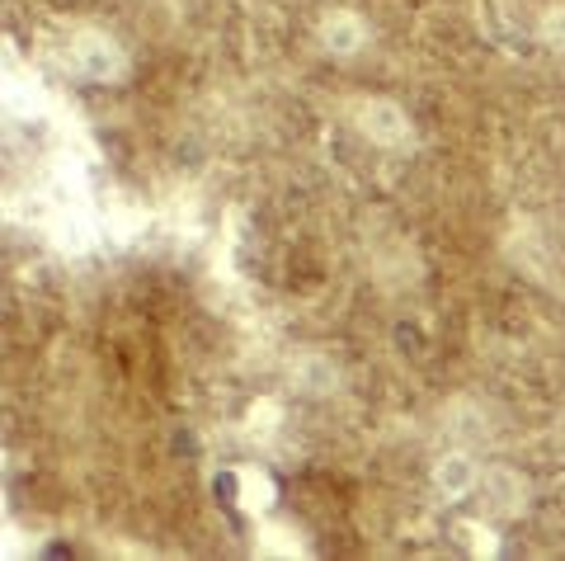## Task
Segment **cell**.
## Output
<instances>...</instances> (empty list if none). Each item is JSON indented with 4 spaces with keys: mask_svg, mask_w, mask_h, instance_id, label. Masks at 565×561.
Segmentation results:
<instances>
[]
</instances>
